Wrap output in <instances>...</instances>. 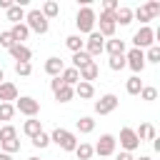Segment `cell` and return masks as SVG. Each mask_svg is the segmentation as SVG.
<instances>
[{
  "mask_svg": "<svg viewBox=\"0 0 160 160\" xmlns=\"http://www.w3.org/2000/svg\"><path fill=\"white\" fill-rule=\"evenodd\" d=\"M75 155H78V160H90L95 152H92V145H90V142H78Z\"/></svg>",
  "mask_w": 160,
  "mask_h": 160,
  "instance_id": "obj_28",
  "label": "cell"
},
{
  "mask_svg": "<svg viewBox=\"0 0 160 160\" xmlns=\"http://www.w3.org/2000/svg\"><path fill=\"white\" fill-rule=\"evenodd\" d=\"M98 22H100V30H98V32L110 40V38L115 35V28H118V25H115V12H105V10H102Z\"/></svg>",
  "mask_w": 160,
  "mask_h": 160,
  "instance_id": "obj_10",
  "label": "cell"
},
{
  "mask_svg": "<svg viewBox=\"0 0 160 160\" xmlns=\"http://www.w3.org/2000/svg\"><path fill=\"white\" fill-rule=\"evenodd\" d=\"M88 62H92V58L85 52V50H80V52H72V65L70 68H75V70H80V68H85Z\"/></svg>",
  "mask_w": 160,
  "mask_h": 160,
  "instance_id": "obj_27",
  "label": "cell"
},
{
  "mask_svg": "<svg viewBox=\"0 0 160 160\" xmlns=\"http://www.w3.org/2000/svg\"><path fill=\"white\" fill-rule=\"evenodd\" d=\"M32 145H35V148H40V150H45V148L50 145V135H48V132L35 135V138H32Z\"/></svg>",
  "mask_w": 160,
  "mask_h": 160,
  "instance_id": "obj_38",
  "label": "cell"
},
{
  "mask_svg": "<svg viewBox=\"0 0 160 160\" xmlns=\"http://www.w3.org/2000/svg\"><path fill=\"white\" fill-rule=\"evenodd\" d=\"M132 18H138V20L142 22V28H145V25L152 20V15L148 12V8H145V5H142V8H138V10H132Z\"/></svg>",
  "mask_w": 160,
  "mask_h": 160,
  "instance_id": "obj_33",
  "label": "cell"
},
{
  "mask_svg": "<svg viewBox=\"0 0 160 160\" xmlns=\"http://www.w3.org/2000/svg\"><path fill=\"white\" fill-rule=\"evenodd\" d=\"M135 160H152L150 155H140V158H135Z\"/></svg>",
  "mask_w": 160,
  "mask_h": 160,
  "instance_id": "obj_47",
  "label": "cell"
},
{
  "mask_svg": "<svg viewBox=\"0 0 160 160\" xmlns=\"http://www.w3.org/2000/svg\"><path fill=\"white\" fill-rule=\"evenodd\" d=\"M12 45H18V42L12 40V35H10V30H0V48H5V50H10Z\"/></svg>",
  "mask_w": 160,
  "mask_h": 160,
  "instance_id": "obj_34",
  "label": "cell"
},
{
  "mask_svg": "<svg viewBox=\"0 0 160 160\" xmlns=\"http://www.w3.org/2000/svg\"><path fill=\"white\" fill-rule=\"evenodd\" d=\"M25 25H28V30H30V32L45 35V32H48V28H50V20H48L40 10H30V12H25Z\"/></svg>",
  "mask_w": 160,
  "mask_h": 160,
  "instance_id": "obj_3",
  "label": "cell"
},
{
  "mask_svg": "<svg viewBox=\"0 0 160 160\" xmlns=\"http://www.w3.org/2000/svg\"><path fill=\"white\" fill-rule=\"evenodd\" d=\"M8 52L12 55V60H15V62H30V58H32V50H30L28 45H20V42H18V45H12Z\"/></svg>",
  "mask_w": 160,
  "mask_h": 160,
  "instance_id": "obj_13",
  "label": "cell"
},
{
  "mask_svg": "<svg viewBox=\"0 0 160 160\" xmlns=\"http://www.w3.org/2000/svg\"><path fill=\"white\" fill-rule=\"evenodd\" d=\"M60 80H62L65 85L75 88V85L80 82V72H78L75 68H62V72H60Z\"/></svg>",
  "mask_w": 160,
  "mask_h": 160,
  "instance_id": "obj_18",
  "label": "cell"
},
{
  "mask_svg": "<svg viewBox=\"0 0 160 160\" xmlns=\"http://www.w3.org/2000/svg\"><path fill=\"white\" fill-rule=\"evenodd\" d=\"M118 95H112V92H108V95H102L100 100H95V112L98 115H110L115 108H118Z\"/></svg>",
  "mask_w": 160,
  "mask_h": 160,
  "instance_id": "obj_11",
  "label": "cell"
},
{
  "mask_svg": "<svg viewBox=\"0 0 160 160\" xmlns=\"http://www.w3.org/2000/svg\"><path fill=\"white\" fill-rule=\"evenodd\" d=\"M5 12H8V20H10L12 25H18V22L25 20V8H20V5H12V8H8Z\"/></svg>",
  "mask_w": 160,
  "mask_h": 160,
  "instance_id": "obj_24",
  "label": "cell"
},
{
  "mask_svg": "<svg viewBox=\"0 0 160 160\" xmlns=\"http://www.w3.org/2000/svg\"><path fill=\"white\" fill-rule=\"evenodd\" d=\"M50 142H55V145H58L60 150H65V152H75V148H78L75 132H70V130H65V128H55L52 135H50Z\"/></svg>",
  "mask_w": 160,
  "mask_h": 160,
  "instance_id": "obj_1",
  "label": "cell"
},
{
  "mask_svg": "<svg viewBox=\"0 0 160 160\" xmlns=\"http://www.w3.org/2000/svg\"><path fill=\"white\" fill-rule=\"evenodd\" d=\"M140 90H142V80H140V75H132V78L125 80V92H128V95H140Z\"/></svg>",
  "mask_w": 160,
  "mask_h": 160,
  "instance_id": "obj_23",
  "label": "cell"
},
{
  "mask_svg": "<svg viewBox=\"0 0 160 160\" xmlns=\"http://www.w3.org/2000/svg\"><path fill=\"white\" fill-rule=\"evenodd\" d=\"M102 52H108L110 58H112V55H125V40H118V38H110V40H105V48H102Z\"/></svg>",
  "mask_w": 160,
  "mask_h": 160,
  "instance_id": "obj_14",
  "label": "cell"
},
{
  "mask_svg": "<svg viewBox=\"0 0 160 160\" xmlns=\"http://www.w3.org/2000/svg\"><path fill=\"white\" fill-rule=\"evenodd\" d=\"M10 35H12V40H15V42H20V45H22V40H28L30 30H28V25H25V22H18V25H12V28H10Z\"/></svg>",
  "mask_w": 160,
  "mask_h": 160,
  "instance_id": "obj_22",
  "label": "cell"
},
{
  "mask_svg": "<svg viewBox=\"0 0 160 160\" xmlns=\"http://www.w3.org/2000/svg\"><path fill=\"white\" fill-rule=\"evenodd\" d=\"M115 160H135V155H132V152H125V150H120V152L115 155Z\"/></svg>",
  "mask_w": 160,
  "mask_h": 160,
  "instance_id": "obj_44",
  "label": "cell"
},
{
  "mask_svg": "<svg viewBox=\"0 0 160 160\" xmlns=\"http://www.w3.org/2000/svg\"><path fill=\"white\" fill-rule=\"evenodd\" d=\"M115 148H118V138L110 135V132H105V135H100V140L92 145V152L100 155V158H110V155H115Z\"/></svg>",
  "mask_w": 160,
  "mask_h": 160,
  "instance_id": "obj_4",
  "label": "cell"
},
{
  "mask_svg": "<svg viewBox=\"0 0 160 160\" xmlns=\"http://www.w3.org/2000/svg\"><path fill=\"white\" fill-rule=\"evenodd\" d=\"M62 68H65V62H62L60 58H48V60H45V72H48L50 78H58V75L62 72Z\"/></svg>",
  "mask_w": 160,
  "mask_h": 160,
  "instance_id": "obj_16",
  "label": "cell"
},
{
  "mask_svg": "<svg viewBox=\"0 0 160 160\" xmlns=\"http://www.w3.org/2000/svg\"><path fill=\"white\" fill-rule=\"evenodd\" d=\"M132 22V10L128 5H120L115 10V25H130Z\"/></svg>",
  "mask_w": 160,
  "mask_h": 160,
  "instance_id": "obj_17",
  "label": "cell"
},
{
  "mask_svg": "<svg viewBox=\"0 0 160 160\" xmlns=\"http://www.w3.org/2000/svg\"><path fill=\"white\" fill-rule=\"evenodd\" d=\"M28 160H40V158H28Z\"/></svg>",
  "mask_w": 160,
  "mask_h": 160,
  "instance_id": "obj_49",
  "label": "cell"
},
{
  "mask_svg": "<svg viewBox=\"0 0 160 160\" xmlns=\"http://www.w3.org/2000/svg\"><path fill=\"white\" fill-rule=\"evenodd\" d=\"M15 138H18V130H15V128H12L10 122L0 128V142H8V140H15Z\"/></svg>",
  "mask_w": 160,
  "mask_h": 160,
  "instance_id": "obj_32",
  "label": "cell"
},
{
  "mask_svg": "<svg viewBox=\"0 0 160 160\" xmlns=\"http://www.w3.org/2000/svg\"><path fill=\"white\" fill-rule=\"evenodd\" d=\"M120 148H122L125 152H135V150L140 148V140H138V135H135L132 128H122V130H120Z\"/></svg>",
  "mask_w": 160,
  "mask_h": 160,
  "instance_id": "obj_9",
  "label": "cell"
},
{
  "mask_svg": "<svg viewBox=\"0 0 160 160\" xmlns=\"http://www.w3.org/2000/svg\"><path fill=\"white\" fill-rule=\"evenodd\" d=\"M145 8H148V12L152 15V20H155V18L160 15V2H158V0H150V2L145 5Z\"/></svg>",
  "mask_w": 160,
  "mask_h": 160,
  "instance_id": "obj_41",
  "label": "cell"
},
{
  "mask_svg": "<svg viewBox=\"0 0 160 160\" xmlns=\"http://www.w3.org/2000/svg\"><path fill=\"white\" fill-rule=\"evenodd\" d=\"M12 105H15L18 112H22V115H28V118H35V115L40 112V102H38L35 98H30V95H20Z\"/></svg>",
  "mask_w": 160,
  "mask_h": 160,
  "instance_id": "obj_7",
  "label": "cell"
},
{
  "mask_svg": "<svg viewBox=\"0 0 160 160\" xmlns=\"http://www.w3.org/2000/svg\"><path fill=\"white\" fill-rule=\"evenodd\" d=\"M0 148H2V152L12 155V152H18V150H20V140L15 138V140H8V142H0Z\"/></svg>",
  "mask_w": 160,
  "mask_h": 160,
  "instance_id": "obj_39",
  "label": "cell"
},
{
  "mask_svg": "<svg viewBox=\"0 0 160 160\" xmlns=\"http://www.w3.org/2000/svg\"><path fill=\"white\" fill-rule=\"evenodd\" d=\"M12 115H15V105L12 102H0V120L8 125V120H12Z\"/></svg>",
  "mask_w": 160,
  "mask_h": 160,
  "instance_id": "obj_31",
  "label": "cell"
},
{
  "mask_svg": "<svg viewBox=\"0 0 160 160\" xmlns=\"http://www.w3.org/2000/svg\"><path fill=\"white\" fill-rule=\"evenodd\" d=\"M78 72H80V80H82V82H92V80L100 75V68H98V62L92 60V62H88L85 68H80Z\"/></svg>",
  "mask_w": 160,
  "mask_h": 160,
  "instance_id": "obj_15",
  "label": "cell"
},
{
  "mask_svg": "<svg viewBox=\"0 0 160 160\" xmlns=\"http://www.w3.org/2000/svg\"><path fill=\"white\" fill-rule=\"evenodd\" d=\"M0 82H5V70L0 68Z\"/></svg>",
  "mask_w": 160,
  "mask_h": 160,
  "instance_id": "obj_48",
  "label": "cell"
},
{
  "mask_svg": "<svg viewBox=\"0 0 160 160\" xmlns=\"http://www.w3.org/2000/svg\"><path fill=\"white\" fill-rule=\"evenodd\" d=\"M15 72L22 75V78H28V75L32 72V65H30V62H15Z\"/></svg>",
  "mask_w": 160,
  "mask_h": 160,
  "instance_id": "obj_40",
  "label": "cell"
},
{
  "mask_svg": "<svg viewBox=\"0 0 160 160\" xmlns=\"http://www.w3.org/2000/svg\"><path fill=\"white\" fill-rule=\"evenodd\" d=\"M72 90H75V95H78L80 100H90V98L95 95V88H92V82H82V80H80V82H78Z\"/></svg>",
  "mask_w": 160,
  "mask_h": 160,
  "instance_id": "obj_19",
  "label": "cell"
},
{
  "mask_svg": "<svg viewBox=\"0 0 160 160\" xmlns=\"http://www.w3.org/2000/svg\"><path fill=\"white\" fill-rule=\"evenodd\" d=\"M20 95H18V85L15 82H0V102H15Z\"/></svg>",
  "mask_w": 160,
  "mask_h": 160,
  "instance_id": "obj_12",
  "label": "cell"
},
{
  "mask_svg": "<svg viewBox=\"0 0 160 160\" xmlns=\"http://www.w3.org/2000/svg\"><path fill=\"white\" fill-rule=\"evenodd\" d=\"M102 48H105V38L98 32V30H92L90 35H88V40H85V52L90 55V58H95V55H100L102 52Z\"/></svg>",
  "mask_w": 160,
  "mask_h": 160,
  "instance_id": "obj_8",
  "label": "cell"
},
{
  "mask_svg": "<svg viewBox=\"0 0 160 160\" xmlns=\"http://www.w3.org/2000/svg\"><path fill=\"white\" fill-rule=\"evenodd\" d=\"M40 12H42V15L50 20V18H55V15L60 12V5H58L55 0H48V2H42V10H40Z\"/></svg>",
  "mask_w": 160,
  "mask_h": 160,
  "instance_id": "obj_30",
  "label": "cell"
},
{
  "mask_svg": "<svg viewBox=\"0 0 160 160\" xmlns=\"http://www.w3.org/2000/svg\"><path fill=\"white\" fill-rule=\"evenodd\" d=\"M135 135H138L140 142H145V140H155V138H158V132H155V128H152L150 122H142V125L135 130Z\"/></svg>",
  "mask_w": 160,
  "mask_h": 160,
  "instance_id": "obj_21",
  "label": "cell"
},
{
  "mask_svg": "<svg viewBox=\"0 0 160 160\" xmlns=\"http://www.w3.org/2000/svg\"><path fill=\"white\" fill-rule=\"evenodd\" d=\"M65 45H68L70 52H80V50L85 48V40H82L80 35H68V38H65Z\"/></svg>",
  "mask_w": 160,
  "mask_h": 160,
  "instance_id": "obj_26",
  "label": "cell"
},
{
  "mask_svg": "<svg viewBox=\"0 0 160 160\" xmlns=\"http://www.w3.org/2000/svg\"><path fill=\"white\" fill-rule=\"evenodd\" d=\"M95 22H98L95 10H92L90 5H82V8L78 10V15H75V25H78V30L85 32V35H90V32L95 30Z\"/></svg>",
  "mask_w": 160,
  "mask_h": 160,
  "instance_id": "obj_2",
  "label": "cell"
},
{
  "mask_svg": "<svg viewBox=\"0 0 160 160\" xmlns=\"http://www.w3.org/2000/svg\"><path fill=\"white\" fill-rule=\"evenodd\" d=\"M148 62H160V45L148 48V52H145V65H148Z\"/></svg>",
  "mask_w": 160,
  "mask_h": 160,
  "instance_id": "obj_35",
  "label": "cell"
},
{
  "mask_svg": "<svg viewBox=\"0 0 160 160\" xmlns=\"http://www.w3.org/2000/svg\"><path fill=\"white\" fill-rule=\"evenodd\" d=\"M152 45H155V30H152L150 25L140 28V30L132 35V48H138V50H145V48H152Z\"/></svg>",
  "mask_w": 160,
  "mask_h": 160,
  "instance_id": "obj_5",
  "label": "cell"
},
{
  "mask_svg": "<svg viewBox=\"0 0 160 160\" xmlns=\"http://www.w3.org/2000/svg\"><path fill=\"white\" fill-rule=\"evenodd\" d=\"M125 68H130L135 75H140L145 70V50H138V48L128 50L125 52Z\"/></svg>",
  "mask_w": 160,
  "mask_h": 160,
  "instance_id": "obj_6",
  "label": "cell"
},
{
  "mask_svg": "<svg viewBox=\"0 0 160 160\" xmlns=\"http://www.w3.org/2000/svg\"><path fill=\"white\" fill-rule=\"evenodd\" d=\"M118 8H120L118 0H105V2H102V10H105V12H115Z\"/></svg>",
  "mask_w": 160,
  "mask_h": 160,
  "instance_id": "obj_42",
  "label": "cell"
},
{
  "mask_svg": "<svg viewBox=\"0 0 160 160\" xmlns=\"http://www.w3.org/2000/svg\"><path fill=\"white\" fill-rule=\"evenodd\" d=\"M108 65H110V70H115V72L122 70V68H125V55H112V58L108 60Z\"/></svg>",
  "mask_w": 160,
  "mask_h": 160,
  "instance_id": "obj_37",
  "label": "cell"
},
{
  "mask_svg": "<svg viewBox=\"0 0 160 160\" xmlns=\"http://www.w3.org/2000/svg\"><path fill=\"white\" fill-rule=\"evenodd\" d=\"M62 85H65V82H62V80H60V75H58V78H52V80H50V90H52V92H58V90H60V88H62Z\"/></svg>",
  "mask_w": 160,
  "mask_h": 160,
  "instance_id": "obj_43",
  "label": "cell"
},
{
  "mask_svg": "<svg viewBox=\"0 0 160 160\" xmlns=\"http://www.w3.org/2000/svg\"><path fill=\"white\" fill-rule=\"evenodd\" d=\"M22 132H25V135L32 140L35 135H40V132H42V122H40V120H35V118H30V120H25V125H22Z\"/></svg>",
  "mask_w": 160,
  "mask_h": 160,
  "instance_id": "obj_20",
  "label": "cell"
},
{
  "mask_svg": "<svg viewBox=\"0 0 160 160\" xmlns=\"http://www.w3.org/2000/svg\"><path fill=\"white\" fill-rule=\"evenodd\" d=\"M72 98H75V90H72L70 85H62V88L55 92V100H58V102H70Z\"/></svg>",
  "mask_w": 160,
  "mask_h": 160,
  "instance_id": "obj_29",
  "label": "cell"
},
{
  "mask_svg": "<svg viewBox=\"0 0 160 160\" xmlns=\"http://www.w3.org/2000/svg\"><path fill=\"white\" fill-rule=\"evenodd\" d=\"M12 5H15L12 0H0V8H2V10H8V8H12Z\"/></svg>",
  "mask_w": 160,
  "mask_h": 160,
  "instance_id": "obj_45",
  "label": "cell"
},
{
  "mask_svg": "<svg viewBox=\"0 0 160 160\" xmlns=\"http://www.w3.org/2000/svg\"><path fill=\"white\" fill-rule=\"evenodd\" d=\"M75 128H78V132L88 135V132H92V130H95V120H92L90 115H82V118L75 122Z\"/></svg>",
  "mask_w": 160,
  "mask_h": 160,
  "instance_id": "obj_25",
  "label": "cell"
},
{
  "mask_svg": "<svg viewBox=\"0 0 160 160\" xmlns=\"http://www.w3.org/2000/svg\"><path fill=\"white\" fill-rule=\"evenodd\" d=\"M0 160H12V155H8V152H0Z\"/></svg>",
  "mask_w": 160,
  "mask_h": 160,
  "instance_id": "obj_46",
  "label": "cell"
},
{
  "mask_svg": "<svg viewBox=\"0 0 160 160\" xmlns=\"http://www.w3.org/2000/svg\"><path fill=\"white\" fill-rule=\"evenodd\" d=\"M140 98H142V100H148V102H152V100H158V90H155L152 85H142Z\"/></svg>",
  "mask_w": 160,
  "mask_h": 160,
  "instance_id": "obj_36",
  "label": "cell"
}]
</instances>
